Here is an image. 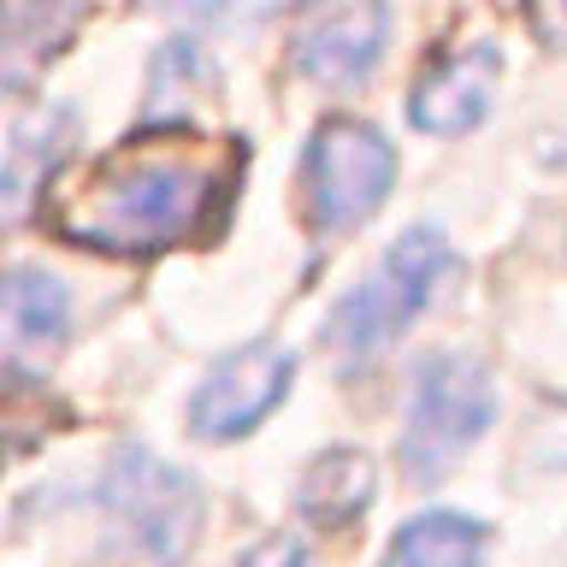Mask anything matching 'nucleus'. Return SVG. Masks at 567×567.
<instances>
[{
    "label": "nucleus",
    "instance_id": "nucleus-11",
    "mask_svg": "<svg viewBox=\"0 0 567 567\" xmlns=\"http://www.w3.org/2000/svg\"><path fill=\"white\" fill-rule=\"evenodd\" d=\"M485 544H491L485 520L437 508V514L408 520L396 538H390L379 567H478V561H485Z\"/></svg>",
    "mask_w": 567,
    "mask_h": 567
},
{
    "label": "nucleus",
    "instance_id": "nucleus-10",
    "mask_svg": "<svg viewBox=\"0 0 567 567\" xmlns=\"http://www.w3.org/2000/svg\"><path fill=\"white\" fill-rule=\"evenodd\" d=\"M65 337H71V301L60 290V278L18 266L7 278V354H12V367L53 361L65 349Z\"/></svg>",
    "mask_w": 567,
    "mask_h": 567
},
{
    "label": "nucleus",
    "instance_id": "nucleus-4",
    "mask_svg": "<svg viewBox=\"0 0 567 567\" xmlns=\"http://www.w3.org/2000/svg\"><path fill=\"white\" fill-rule=\"evenodd\" d=\"M95 503L124 526V538L148 567H177L202 538V491L136 443H124L106 461Z\"/></svg>",
    "mask_w": 567,
    "mask_h": 567
},
{
    "label": "nucleus",
    "instance_id": "nucleus-6",
    "mask_svg": "<svg viewBox=\"0 0 567 567\" xmlns=\"http://www.w3.org/2000/svg\"><path fill=\"white\" fill-rule=\"evenodd\" d=\"M296 379V354L278 343H243L225 361H213L202 390L189 396V432L202 443H230L248 437L272 408L290 396Z\"/></svg>",
    "mask_w": 567,
    "mask_h": 567
},
{
    "label": "nucleus",
    "instance_id": "nucleus-2",
    "mask_svg": "<svg viewBox=\"0 0 567 567\" xmlns=\"http://www.w3.org/2000/svg\"><path fill=\"white\" fill-rule=\"evenodd\" d=\"M443 272H450V243H443V230H432V225L402 230V237L384 248V260L331 308L326 343L343 349V354L390 349L437 301Z\"/></svg>",
    "mask_w": 567,
    "mask_h": 567
},
{
    "label": "nucleus",
    "instance_id": "nucleus-12",
    "mask_svg": "<svg viewBox=\"0 0 567 567\" xmlns=\"http://www.w3.org/2000/svg\"><path fill=\"white\" fill-rule=\"evenodd\" d=\"M372 461L361 450H326L308 461V473H301L296 485V508L308 514L313 526H349L354 514L372 503Z\"/></svg>",
    "mask_w": 567,
    "mask_h": 567
},
{
    "label": "nucleus",
    "instance_id": "nucleus-5",
    "mask_svg": "<svg viewBox=\"0 0 567 567\" xmlns=\"http://www.w3.org/2000/svg\"><path fill=\"white\" fill-rule=\"evenodd\" d=\"M301 177H308L313 225L349 230L384 207L390 184H396V148L384 142V131H372L361 118H326L308 142Z\"/></svg>",
    "mask_w": 567,
    "mask_h": 567
},
{
    "label": "nucleus",
    "instance_id": "nucleus-1",
    "mask_svg": "<svg viewBox=\"0 0 567 567\" xmlns=\"http://www.w3.org/2000/svg\"><path fill=\"white\" fill-rule=\"evenodd\" d=\"M207 177L189 159H124L65 213V237L113 255H142L166 248L202 225Z\"/></svg>",
    "mask_w": 567,
    "mask_h": 567
},
{
    "label": "nucleus",
    "instance_id": "nucleus-16",
    "mask_svg": "<svg viewBox=\"0 0 567 567\" xmlns=\"http://www.w3.org/2000/svg\"><path fill=\"white\" fill-rule=\"evenodd\" d=\"M526 24L538 35V48L561 53L567 48V0H526Z\"/></svg>",
    "mask_w": 567,
    "mask_h": 567
},
{
    "label": "nucleus",
    "instance_id": "nucleus-9",
    "mask_svg": "<svg viewBox=\"0 0 567 567\" xmlns=\"http://www.w3.org/2000/svg\"><path fill=\"white\" fill-rule=\"evenodd\" d=\"M71 136H78V124H71L65 106H24V113L12 118L7 177H0V207H7V219H24L35 184H48V172L71 154Z\"/></svg>",
    "mask_w": 567,
    "mask_h": 567
},
{
    "label": "nucleus",
    "instance_id": "nucleus-8",
    "mask_svg": "<svg viewBox=\"0 0 567 567\" xmlns=\"http://www.w3.org/2000/svg\"><path fill=\"white\" fill-rule=\"evenodd\" d=\"M496 101V48L491 42H473L437 60L425 78L414 83V101H408V124L425 136H467L485 124Z\"/></svg>",
    "mask_w": 567,
    "mask_h": 567
},
{
    "label": "nucleus",
    "instance_id": "nucleus-15",
    "mask_svg": "<svg viewBox=\"0 0 567 567\" xmlns=\"http://www.w3.org/2000/svg\"><path fill=\"white\" fill-rule=\"evenodd\" d=\"M230 567H308V544H301L296 532H266V538H255Z\"/></svg>",
    "mask_w": 567,
    "mask_h": 567
},
{
    "label": "nucleus",
    "instance_id": "nucleus-17",
    "mask_svg": "<svg viewBox=\"0 0 567 567\" xmlns=\"http://www.w3.org/2000/svg\"><path fill=\"white\" fill-rule=\"evenodd\" d=\"M538 154L549 159V166H561V172H567V131H549V136H544V148H538Z\"/></svg>",
    "mask_w": 567,
    "mask_h": 567
},
{
    "label": "nucleus",
    "instance_id": "nucleus-7",
    "mask_svg": "<svg viewBox=\"0 0 567 567\" xmlns=\"http://www.w3.org/2000/svg\"><path fill=\"white\" fill-rule=\"evenodd\" d=\"M384 42H390V0H326L296 30L290 60L319 89H354L379 71Z\"/></svg>",
    "mask_w": 567,
    "mask_h": 567
},
{
    "label": "nucleus",
    "instance_id": "nucleus-14",
    "mask_svg": "<svg viewBox=\"0 0 567 567\" xmlns=\"http://www.w3.org/2000/svg\"><path fill=\"white\" fill-rule=\"evenodd\" d=\"M159 12L189 18V24H260L284 7H301V0H154Z\"/></svg>",
    "mask_w": 567,
    "mask_h": 567
},
{
    "label": "nucleus",
    "instance_id": "nucleus-13",
    "mask_svg": "<svg viewBox=\"0 0 567 567\" xmlns=\"http://www.w3.org/2000/svg\"><path fill=\"white\" fill-rule=\"evenodd\" d=\"M83 0H7V83L18 89L30 65L53 60L65 35L78 30Z\"/></svg>",
    "mask_w": 567,
    "mask_h": 567
},
{
    "label": "nucleus",
    "instance_id": "nucleus-3",
    "mask_svg": "<svg viewBox=\"0 0 567 567\" xmlns=\"http://www.w3.org/2000/svg\"><path fill=\"white\" fill-rule=\"evenodd\" d=\"M496 414L491 372L473 354H432L414 379L402 420V473L408 485H437L455 473V461L485 437Z\"/></svg>",
    "mask_w": 567,
    "mask_h": 567
}]
</instances>
